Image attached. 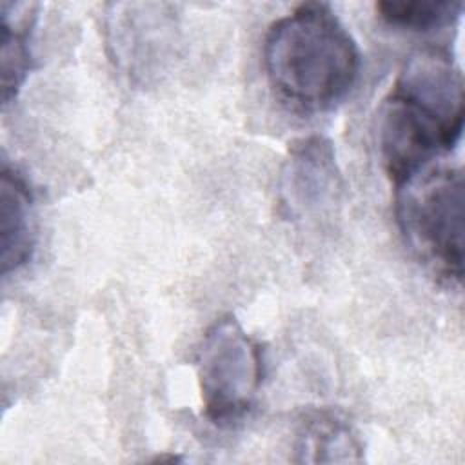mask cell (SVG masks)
<instances>
[{
  "label": "cell",
  "mask_w": 465,
  "mask_h": 465,
  "mask_svg": "<svg viewBox=\"0 0 465 465\" xmlns=\"http://www.w3.org/2000/svg\"><path fill=\"white\" fill-rule=\"evenodd\" d=\"M360 49L323 2H307L272 22L263 38V69L289 109L318 114L341 104L360 74Z\"/></svg>",
  "instance_id": "cell-2"
},
{
  "label": "cell",
  "mask_w": 465,
  "mask_h": 465,
  "mask_svg": "<svg viewBox=\"0 0 465 465\" xmlns=\"http://www.w3.org/2000/svg\"><path fill=\"white\" fill-rule=\"evenodd\" d=\"M463 74L438 45L414 51L380 107L378 149L394 185L450 153L463 131Z\"/></svg>",
  "instance_id": "cell-1"
},
{
  "label": "cell",
  "mask_w": 465,
  "mask_h": 465,
  "mask_svg": "<svg viewBox=\"0 0 465 465\" xmlns=\"http://www.w3.org/2000/svg\"><path fill=\"white\" fill-rule=\"evenodd\" d=\"M36 4H2V102L11 104L31 71V33Z\"/></svg>",
  "instance_id": "cell-9"
},
{
  "label": "cell",
  "mask_w": 465,
  "mask_h": 465,
  "mask_svg": "<svg viewBox=\"0 0 465 465\" xmlns=\"http://www.w3.org/2000/svg\"><path fill=\"white\" fill-rule=\"evenodd\" d=\"M461 9V2L436 0H385L376 4V13L387 25L407 31H434L452 25Z\"/></svg>",
  "instance_id": "cell-10"
},
{
  "label": "cell",
  "mask_w": 465,
  "mask_h": 465,
  "mask_svg": "<svg viewBox=\"0 0 465 465\" xmlns=\"http://www.w3.org/2000/svg\"><path fill=\"white\" fill-rule=\"evenodd\" d=\"M203 414L220 427L242 421L260 392L263 354L242 323L227 314L203 332L194 354Z\"/></svg>",
  "instance_id": "cell-4"
},
{
  "label": "cell",
  "mask_w": 465,
  "mask_h": 465,
  "mask_svg": "<svg viewBox=\"0 0 465 465\" xmlns=\"http://www.w3.org/2000/svg\"><path fill=\"white\" fill-rule=\"evenodd\" d=\"M341 193L343 176L331 140L312 134L289 143L278 178V203L287 218H318L334 209Z\"/></svg>",
  "instance_id": "cell-6"
},
{
  "label": "cell",
  "mask_w": 465,
  "mask_h": 465,
  "mask_svg": "<svg viewBox=\"0 0 465 465\" xmlns=\"http://www.w3.org/2000/svg\"><path fill=\"white\" fill-rule=\"evenodd\" d=\"M394 187L396 223L412 256L438 282L461 285L463 171L430 163Z\"/></svg>",
  "instance_id": "cell-3"
},
{
  "label": "cell",
  "mask_w": 465,
  "mask_h": 465,
  "mask_svg": "<svg viewBox=\"0 0 465 465\" xmlns=\"http://www.w3.org/2000/svg\"><path fill=\"white\" fill-rule=\"evenodd\" d=\"M176 11L171 4L118 2L105 11V40L114 64L145 78L169 60L176 45Z\"/></svg>",
  "instance_id": "cell-5"
},
{
  "label": "cell",
  "mask_w": 465,
  "mask_h": 465,
  "mask_svg": "<svg viewBox=\"0 0 465 465\" xmlns=\"http://www.w3.org/2000/svg\"><path fill=\"white\" fill-rule=\"evenodd\" d=\"M0 245L4 276L22 269L36 245L35 194L24 174L7 162L0 176Z\"/></svg>",
  "instance_id": "cell-7"
},
{
  "label": "cell",
  "mask_w": 465,
  "mask_h": 465,
  "mask_svg": "<svg viewBox=\"0 0 465 465\" xmlns=\"http://www.w3.org/2000/svg\"><path fill=\"white\" fill-rule=\"evenodd\" d=\"M294 452L300 463H358L363 460V443L349 418L323 407L300 418Z\"/></svg>",
  "instance_id": "cell-8"
}]
</instances>
